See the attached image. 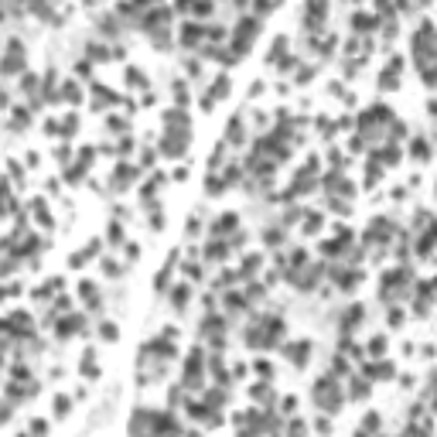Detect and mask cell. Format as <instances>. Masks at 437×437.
<instances>
[{
  "instance_id": "obj_2",
  "label": "cell",
  "mask_w": 437,
  "mask_h": 437,
  "mask_svg": "<svg viewBox=\"0 0 437 437\" xmlns=\"http://www.w3.org/2000/svg\"><path fill=\"white\" fill-rule=\"evenodd\" d=\"M103 338H116V324H110V321L103 324Z\"/></svg>"
},
{
  "instance_id": "obj_1",
  "label": "cell",
  "mask_w": 437,
  "mask_h": 437,
  "mask_svg": "<svg viewBox=\"0 0 437 437\" xmlns=\"http://www.w3.org/2000/svg\"><path fill=\"white\" fill-rule=\"evenodd\" d=\"M198 38H202V24L188 21V24H185V31H181V45H195Z\"/></svg>"
},
{
  "instance_id": "obj_3",
  "label": "cell",
  "mask_w": 437,
  "mask_h": 437,
  "mask_svg": "<svg viewBox=\"0 0 437 437\" xmlns=\"http://www.w3.org/2000/svg\"><path fill=\"white\" fill-rule=\"evenodd\" d=\"M0 18H4V11H0Z\"/></svg>"
}]
</instances>
